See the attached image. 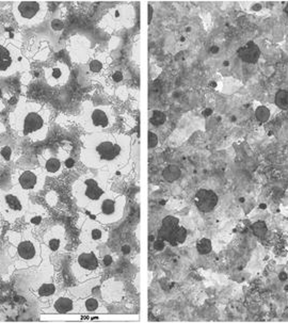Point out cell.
Returning <instances> with one entry per match:
<instances>
[{"instance_id": "7", "label": "cell", "mask_w": 288, "mask_h": 323, "mask_svg": "<svg viewBox=\"0 0 288 323\" xmlns=\"http://www.w3.org/2000/svg\"><path fill=\"white\" fill-rule=\"evenodd\" d=\"M30 206L29 195L12 188L0 191V214L8 222L13 223L27 212Z\"/></svg>"}, {"instance_id": "2", "label": "cell", "mask_w": 288, "mask_h": 323, "mask_svg": "<svg viewBox=\"0 0 288 323\" xmlns=\"http://www.w3.org/2000/svg\"><path fill=\"white\" fill-rule=\"evenodd\" d=\"M50 110L42 104L25 98L18 100L10 114V124L19 137L32 142L46 139L49 131Z\"/></svg>"}, {"instance_id": "28", "label": "cell", "mask_w": 288, "mask_h": 323, "mask_svg": "<svg viewBox=\"0 0 288 323\" xmlns=\"http://www.w3.org/2000/svg\"><path fill=\"white\" fill-rule=\"evenodd\" d=\"M255 118L261 124L268 122L270 119V110H269L266 106H259L255 110Z\"/></svg>"}, {"instance_id": "10", "label": "cell", "mask_w": 288, "mask_h": 323, "mask_svg": "<svg viewBox=\"0 0 288 323\" xmlns=\"http://www.w3.org/2000/svg\"><path fill=\"white\" fill-rule=\"evenodd\" d=\"M46 176L42 167L16 170L13 174V188L30 195V193H36L44 188Z\"/></svg>"}, {"instance_id": "43", "label": "cell", "mask_w": 288, "mask_h": 323, "mask_svg": "<svg viewBox=\"0 0 288 323\" xmlns=\"http://www.w3.org/2000/svg\"><path fill=\"white\" fill-rule=\"evenodd\" d=\"M2 131H4V126H3L2 123L0 122V132H2Z\"/></svg>"}, {"instance_id": "21", "label": "cell", "mask_w": 288, "mask_h": 323, "mask_svg": "<svg viewBox=\"0 0 288 323\" xmlns=\"http://www.w3.org/2000/svg\"><path fill=\"white\" fill-rule=\"evenodd\" d=\"M105 312L101 308L100 303L97 299L89 296V298H81L78 299V314H91V313H98V312Z\"/></svg>"}, {"instance_id": "23", "label": "cell", "mask_w": 288, "mask_h": 323, "mask_svg": "<svg viewBox=\"0 0 288 323\" xmlns=\"http://www.w3.org/2000/svg\"><path fill=\"white\" fill-rule=\"evenodd\" d=\"M182 175V171L181 167L175 165V164H171L165 167L162 172V176L164 180H166L168 183H173L177 180Z\"/></svg>"}, {"instance_id": "45", "label": "cell", "mask_w": 288, "mask_h": 323, "mask_svg": "<svg viewBox=\"0 0 288 323\" xmlns=\"http://www.w3.org/2000/svg\"><path fill=\"white\" fill-rule=\"evenodd\" d=\"M223 65H224V66H228V65H229V62H228V61H224V62H223Z\"/></svg>"}, {"instance_id": "14", "label": "cell", "mask_w": 288, "mask_h": 323, "mask_svg": "<svg viewBox=\"0 0 288 323\" xmlns=\"http://www.w3.org/2000/svg\"><path fill=\"white\" fill-rule=\"evenodd\" d=\"M61 152L44 151L38 155V161L41 163L42 170L47 176H58L63 171V166L68 157H64Z\"/></svg>"}, {"instance_id": "1", "label": "cell", "mask_w": 288, "mask_h": 323, "mask_svg": "<svg viewBox=\"0 0 288 323\" xmlns=\"http://www.w3.org/2000/svg\"><path fill=\"white\" fill-rule=\"evenodd\" d=\"M128 156L124 135L110 132L90 133L83 138L80 160L86 166L108 175L119 174Z\"/></svg>"}, {"instance_id": "25", "label": "cell", "mask_w": 288, "mask_h": 323, "mask_svg": "<svg viewBox=\"0 0 288 323\" xmlns=\"http://www.w3.org/2000/svg\"><path fill=\"white\" fill-rule=\"evenodd\" d=\"M274 102L280 109L288 110V91L286 90H279L275 94Z\"/></svg>"}, {"instance_id": "11", "label": "cell", "mask_w": 288, "mask_h": 323, "mask_svg": "<svg viewBox=\"0 0 288 323\" xmlns=\"http://www.w3.org/2000/svg\"><path fill=\"white\" fill-rule=\"evenodd\" d=\"M67 243L65 228L61 225H54L43 237L42 257L43 260H50V256L60 254Z\"/></svg>"}, {"instance_id": "29", "label": "cell", "mask_w": 288, "mask_h": 323, "mask_svg": "<svg viewBox=\"0 0 288 323\" xmlns=\"http://www.w3.org/2000/svg\"><path fill=\"white\" fill-rule=\"evenodd\" d=\"M165 121H166V115L164 112L159 111V110L153 111L151 116V123L154 126H161L164 124Z\"/></svg>"}, {"instance_id": "16", "label": "cell", "mask_w": 288, "mask_h": 323, "mask_svg": "<svg viewBox=\"0 0 288 323\" xmlns=\"http://www.w3.org/2000/svg\"><path fill=\"white\" fill-rule=\"evenodd\" d=\"M33 290L37 298L41 300L43 299L51 301V299L54 298L57 288L49 271L48 272L46 271L45 273H42L41 276L37 277L33 285Z\"/></svg>"}, {"instance_id": "19", "label": "cell", "mask_w": 288, "mask_h": 323, "mask_svg": "<svg viewBox=\"0 0 288 323\" xmlns=\"http://www.w3.org/2000/svg\"><path fill=\"white\" fill-rule=\"evenodd\" d=\"M237 56H238V58L242 62L248 64H255L259 60L260 48L258 47L257 44L254 43L253 41H250L240 48H238V50H237Z\"/></svg>"}, {"instance_id": "20", "label": "cell", "mask_w": 288, "mask_h": 323, "mask_svg": "<svg viewBox=\"0 0 288 323\" xmlns=\"http://www.w3.org/2000/svg\"><path fill=\"white\" fill-rule=\"evenodd\" d=\"M47 214L44 208L37 205H30L27 212L25 214V220L32 228L40 226L46 218Z\"/></svg>"}, {"instance_id": "46", "label": "cell", "mask_w": 288, "mask_h": 323, "mask_svg": "<svg viewBox=\"0 0 288 323\" xmlns=\"http://www.w3.org/2000/svg\"><path fill=\"white\" fill-rule=\"evenodd\" d=\"M284 290H285V291H288V285H286V286L284 287Z\"/></svg>"}, {"instance_id": "32", "label": "cell", "mask_w": 288, "mask_h": 323, "mask_svg": "<svg viewBox=\"0 0 288 323\" xmlns=\"http://www.w3.org/2000/svg\"><path fill=\"white\" fill-rule=\"evenodd\" d=\"M158 145V137L156 133H154L152 131L149 132V147L154 148Z\"/></svg>"}, {"instance_id": "24", "label": "cell", "mask_w": 288, "mask_h": 323, "mask_svg": "<svg viewBox=\"0 0 288 323\" xmlns=\"http://www.w3.org/2000/svg\"><path fill=\"white\" fill-rule=\"evenodd\" d=\"M187 239V229L183 226H177V227L174 229V232H173V242H172V247H176L178 244H182L186 241Z\"/></svg>"}, {"instance_id": "38", "label": "cell", "mask_w": 288, "mask_h": 323, "mask_svg": "<svg viewBox=\"0 0 288 323\" xmlns=\"http://www.w3.org/2000/svg\"><path fill=\"white\" fill-rule=\"evenodd\" d=\"M211 114H213V110L209 109V108L205 109L204 111H203V115H204V116H209V115H211Z\"/></svg>"}, {"instance_id": "13", "label": "cell", "mask_w": 288, "mask_h": 323, "mask_svg": "<svg viewBox=\"0 0 288 323\" xmlns=\"http://www.w3.org/2000/svg\"><path fill=\"white\" fill-rule=\"evenodd\" d=\"M81 243L98 248L108 240V231L104 225L96 221L95 219H88L82 225L80 232Z\"/></svg>"}, {"instance_id": "17", "label": "cell", "mask_w": 288, "mask_h": 323, "mask_svg": "<svg viewBox=\"0 0 288 323\" xmlns=\"http://www.w3.org/2000/svg\"><path fill=\"white\" fill-rule=\"evenodd\" d=\"M69 69L66 64L58 62L45 70V78L51 87L64 86L68 80Z\"/></svg>"}, {"instance_id": "37", "label": "cell", "mask_w": 288, "mask_h": 323, "mask_svg": "<svg viewBox=\"0 0 288 323\" xmlns=\"http://www.w3.org/2000/svg\"><path fill=\"white\" fill-rule=\"evenodd\" d=\"M287 279H288V275H287L286 272H284V271H283V272H281V273L279 274V280H280L281 282H286Z\"/></svg>"}, {"instance_id": "31", "label": "cell", "mask_w": 288, "mask_h": 323, "mask_svg": "<svg viewBox=\"0 0 288 323\" xmlns=\"http://www.w3.org/2000/svg\"><path fill=\"white\" fill-rule=\"evenodd\" d=\"M89 67L92 73H99V72H101L102 67H104V62L100 61L99 59L92 60L91 63H90Z\"/></svg>"}, {"instance_id": "44", "label": "cell", "mask_w": 288, "mask_h": 323, "mask_svg": "<svg viewBox=\"0 0 288 323\" xmlns=\"http://www.w3.org/2000/svg\"><path fill=\"white\" fill-rule=\"evenodd\" d=\"M259 208H260V209H266V208H267V205H266V204H260V205H259Z\"/></svg>"}, {"instance_id": "6", "label": "cell", "mask_w": 288, "mask_h": 323, "mask_svg": "<svg viewBox=\"0 0 288 323\" xmlns=\"http://www.w3.org/2000/svg\"><path fill=\"white\" fill-rule=\"evenodd\" d=\"M79 124L90 133L106 132L113 126L115 116L109 106H94L88 104L77 118Z\"/></svg>"}, {"instance_id": "40", "label": "cell", "mask_w": 288, "mask_h": 323, "mask_svg": "<svg viewBox=\"0 0 288 323\" xmlns=\"http://www.w3.org/2000/svg\"><path fill=\"white\" fill-rule=\"evenodd\" d=\"M152 13H153V9L150 8L149 9V24H151V22H152Z\"/></svg>"}, {"instance_id": "42", "label": "cell", "mask_w": 288, "mask_h": 323, "mask_svg": "<svg viewBox=\"0 0 288 323\" xmlns=\"http://www.w3.org/2000/svg\"><path fill=\"white\" fill-rule=\"evenodd\" d=\"M284 13L286 14V16L288 17V3H286V5H285V8H284Z\"/></svg>"}, {"instance_id": "26", "label": "cell", "mask_w": 288, "mask_h": 323, "mask_svg": "<svg viewBox=\"0 0 288 323\" xmlns=\"http://www.w3.org/2000/svg\"><path fill=\"white\" fill-rule=\"evenodd\" d=\"M211 250H213V244H211L209 239L202 238L196 242V251L198 252V254L207 255L210 253Z\"/></svg>"}, {"instance_id": "30", "label": "cell", "mask_w": 288, "mask_h": 323, "mask_svg": "<svg viewBox=\"0 0 288 323\" xmlns=\"http://www.w3.org/2000/svg\"><path fill=\"white\" fill-rule=\"evenodd\" d=\"M178 225H179V219L173 216H166L161 221L162 227H165L168 229H175Z\"/></svg>"}, {"instance_id": "22", "label": "cell", "mask_w": 288, "mask_h": 323, "mask_svg": "<svg viewBox=\"0 0 288 323\" xmlns=\"http://www.w3.org/2000/svg\"><path fill=\"white\" fill-rule=\"evenodd\" d=\"M98 279H99V277H98ZM98 279H94V280H91V281H88V282L82 283L81 286L70 290V294L74 295L76 299L86 298V296H88L90 293H91L93 288L96 285H97V284H98Z\"/></svg>"}, {"instance_id": "4", "label": "cell", "mask_w": 288, "mask_h": 323, "mask_svg": "<svg viewBox=\"0 0 288 323\" xmlns=\"http://www.w3.org/2000/svg\"><path fill=\"white\" fill-rule=\"evenodd\" d=\"M101 263L98 248L81 243L74 254L70 272L79 283H85L98 279L102 272Z\"/></svg>"}, {"instance_id": "41", "label": "cell", "mask_w": 288, "mask_h": 323, "mask_svg": "<svg viewBox=\"0 0 288 323\" xmlns=\"http://www.w3.org/2000/svg\"><path fill=\"white\" fill-rule=\"evenodd\" d=\"M129 247H128V245H125V247H124V249H123V251H124V253L126 254V253H128V252H129Z\"/></svg>"}, {"instance_id": "33", "label": "cell", "mask_w": 288, "mask_h": 323, "mask_svg": "<svg viewBox=\"0 0 288 323\" xmlns=\"http://www.w3.org/2000/svg\"><path fill=\"white\" fill-rule=\"evenodd\" d=\"M165 248V242L161 239H157V240L154 241V249L156 251H162Z\"/></svg>"}, {"instance_id": "3", "label": "cell", "mask_w": 288, "mask_h": 323, "mask_svg": "<svg viewBox=\"0 0 288 323\" xmlns=\"http://www.w3.org/2000/svg\"><path fill=\"white\" fill-rule=\"evenodd\" d=\"M109 188V175L104 172H88L73 185V196L78 207L91 212Z\"/></svg>"}, {"instance_id": "15", "label": "cell", "mask_w": 288, "mask_h": 323, "mask_svg": "<svg viewBox=\"0 0 288 323\" xmlns=\"http://www.w3.org/2000/svg\"><path fill=\"white\" fill-rule=\"evenodd\" d=\"M47 313L57 314H78V299L74 295L61 294L51 299L50 308Z\"/></svg>"}, {"instance_id": "35", "label": "cell", "mask_w": 288, "mask_h": 323, "mask_svg": "<svg viewBox=\"0 0 288 323\" xmlns=\"http://www.w3.org/2000/svg\"><path fill=\"white\" fill-rule=\"evenodd\" d=\"M4 101H5V93L3 89L0 87V111L4 109Z\"/></svg>"}, {"instance_id": "12", "label": "cell", "mask_w": 288, "mask_h": 323, "mask_svg": "<svg viewBox=\"0 0 288 323\" xmlns=\"http://www.w3.org/2000/svg\"><path fill=\"white\" fill-rule=\"evenodd\" d=\"M21 62L19 51L13 43L0 37V78L14 74Z\"/></svg>"}, {"instance_id": "18", "label": "cell", "mask_w": 288, "mask_h": 323, "mask_svg": "<svg viewBox=\"0 0 288 323\" xmlns=\"http://www.w3.org/2000/svg\"><path fill=\"white\" fill-rule=\"evenodd\" d=\"M218 201L219 198H218L217 193L209 189H200L194 195L196 208L204 214L213 211L216 208Z\"/></svg>"}, {"instance_id": "8", "label": "cell", "mask_w": 288, "mask_h": 323, "mask_svg": "<svg viewBox=\"0 0 288 323\" xmlns=\"http://www.w3.org/2000/svg\"><path fill=\"white\" fill-rule=\"evenodd\" d=\"M124 209V197L109 190L91 211L94 219L102 225L112 224L121 219Z\"/></svg>"}, {"instance_id": "5", "label": "cell", "mask_w": 288, "mask_h": 323, "mask_svg": "<svg viewBox=\"0 0 288 323\" xmlns=\"http://www.w3.org/2000/svg\"><path fill=\"white\" fill-rule=\"evenodd\" d=\"M9 240L14 248L18 268L40 266L42 263L41 243L34 238L30 228L21 232H10Z\"/></svg>"}, {"instance_id": "36", "label": "cell", "mask_w": 288, "mask_h": 323, "mask_svg": "<svg viewBox=\"0 0 288 323\" xmlns=\"http://www.w3.org/2000/svg\"><path fill=\"white\" fill-rule=\"evenodd\" d=\"M112 79L115 81V82H119L121 81L122 79H123V75H122L121 72H115L112 76Z\"/></svg>"}, {"instance_id": "34", "label": "cell", "mask_w": 288, "mask_h": 323, "mask_svg": "<svg viewBox=\"0 0 288 323\" xmlns=\"http://www.w3.org/2000/svg\"><path fill=\"white\" fill-rule=\"evenodd\" d=\"M10 155H11V150L9 146H5L2 148V150H0V157H3L5 160H9Z\"/></svg>"}, {"instance_id": "9", "label": "cell", "mask_w": 288, "mask_h": 323, "mask_svg": "<svg viewBox=\"0 0 288 323\" xmlns=\"http://www.w3.org/2000/svg\"><path fill=\"white\" fill-rule=\"evenodd\" d=\"M47 3L44 1H16L13 3V14L19 26H34L46 16Z\"/></svg>"}, {"instance_id": "39", "label": "cell", "mask_w": 288, "mask_h": 323, "mask_svg": "<svg viewBox=\"0 0 288 323\" xmlns=\"http://www.w3.org/2000/svg\"><path fill=\"white\" fill-rule=\"evenodd\" d=\"M209 50H210L211 54H218V51H219V47H218V46H213Z\"/></svg>"}, {"instance_id": "27", "label": "cell", "mask_w": 288, "mask_h": 323, "mask_svg": "<svg viewBox=\"0 0 288 323\" xmlns=\"http://www.w3.org/2000/svg\"><path fill=\"white\" fill-rule=\"evenodd\" d=\"M251 230L253 232V235L257 238H264L267 232H268V227L267 224L264 221H257L252 224L251 226Z\"/></svg>"}]
</instances>
